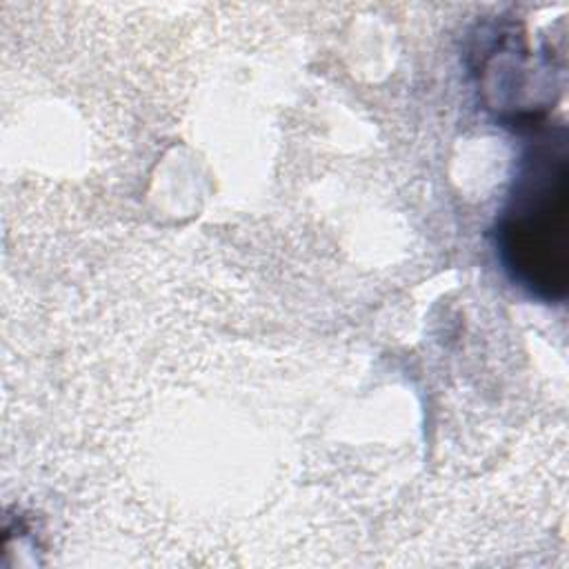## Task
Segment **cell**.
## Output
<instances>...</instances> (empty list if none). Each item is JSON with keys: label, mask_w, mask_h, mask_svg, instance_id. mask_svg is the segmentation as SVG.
<instances>
[{"label": "cell", "mask_w": 569, "mask_h": 569, "mask_svg": "<svg viewBox=\"0 0 569 569\" xmlns=\"http://www.w3.org/2000/svg\"><path fill=\"white\" fill-rule=\"evenodd\" d=\"M567 151L565 140H542L522 158L511 202L500 224L507 267L545 298L565 293L567 282Z\"/></svg>", "instance_id": "obj_1"}]
</instances>
